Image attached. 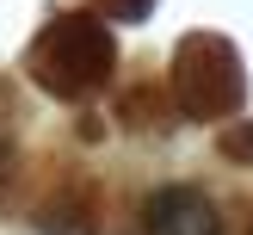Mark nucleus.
Masks as SVG:
<instances>
[{"mask_svg": "<svg viewBox=\"0 0 253 235\" xmlns=\"http://www.w3.org/2000/svg\"><path fill=\"white\" fill-rule=\"evenodd\" d=\"M25 68L37 74V87L56 99H93L99 87L118 68V44H111V25L99 12H62L25 49Z\"/></svg>", "mask_w": 253, "mask_h": 235, "instance_id": "obj_1", "label": "nucleus"}, {"mask_svg": "<svg viewBox=\"0 0 253 235\" xmlns=\"http://www.w3.org/2000/svg\"><path fill=\"white\" fill-rule=\"evenodd\" d=\"M173 99L185 118H229L247 99V74L229 37L216 31H192L173 49Z\"/></svg>", "mask_w": 253, "mask_h": 235, "instance_id": "obj_2", "label": "nucleus"}, {"mask_svg": "<svg viewBox=\"0 0 253 235\" xmlns=\"http://www.w3.org/2000/svg\"><path fill=\"white\" fill-rule=\"evenodd\" d=\"M142 235H222V210L204 186H155L142 198Z\"/></svg>", "mask_w": 253, "mask_h": 235, "instance_id": "obj_3", "label": "nucleus"}, {"mask_svg": "<svg viewBox=\"0 0 253 235\" xmlns=\"http://www.w3.org/2000/svg\"><path fill=\"white\" fill-rule=\"evenodd\" d=\"M99 6H105V25L111 19H118V25H136V19L155 12V0H99Z\"/></svg>", "mask_w": 253, "mask_h": 235, "instance_id": "obj_4", "label": "nucleus"}]
</instances>
